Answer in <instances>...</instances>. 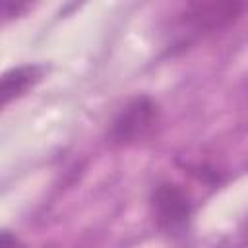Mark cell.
Wrapping results in <instances>:
<instances>
[{
  "instance_id": "obj_1",
  "label": "cell",
  "mask_w": 248,
  "mask_h": 248,
  "mask_svg": "<svg viewBox=\"0 0 248 248\" xmlns=\"http://www.w3.org/2000/svg\"><path fill=\"white\" fill-rule=\"evenodd\" d=\"M157 124L159 105L151 97L140 95L128 101L114 116L108 130V140L116 145H132L149 138Z\"/></svg>"
},
{
  "instance_id": "obj_4",
  "label": "cell",
  "mask_w": 248,
  "mask_h": 248,
  "mask_svg": "<svg viewBox=\"0 0 248 248\" xmlns=\"http://www.w3.org/2000/svg\"><path fill=\"white\" fill-rule=\"evenodd\" d=\"M41 78H43V68L37 64H23L8 70L2 76V83H0L2 103L8 105L14 99H19L29 89H33L41 81Z\"/></svg>"
},
{
  "instance_id": "obj_3",
  "label": "cell",
  "mask_w": 248,
  "mask_h": 248,
  "mask_svg": "<svg viewBox=\"0 0 248 248\" xmlns=\"http://www.w3.org/2000/svg\"><path fill=\"white\" fill-rule=\"evenodd\" d=\"M246 10L242 2H190L178 14L180 25L188 27V33L202 35L227 27Z\"/></svg>"
},
{
  "instance_id": "obj_2",
  "label": "cell",
  "mask_w": 248,
  "mask_h": 248,
  "mask_svg": "<svg viewBox=\"0 0 248 248\" xmlns=\"http://www.w3.org/2000/svg\"><path fill=\"white\" fill-rule=\"evenodd\" d=\"M151 213L159 229L174 232L190 221L194 202L178 184L161 182L151 194Z\"/></svg>"
},
{
  "instance_id": "obj_5",
  "label": "cell",
  "mask_w": 248,
  "mask_h": 248,
  "mask_svg": "<svg viewBox=\"0 0 248 248\" xmlns=\"http://www.w3.org/2000/svg\"><path fill=\"white\" fill-rule=\"evenodd\" d=\"M27 8H29V4H23V2H17V4H14V2H6V4H4V19L8 21V19L19 16V14H21L23 10H27Z\"/></svg>"
}]
</instances>
